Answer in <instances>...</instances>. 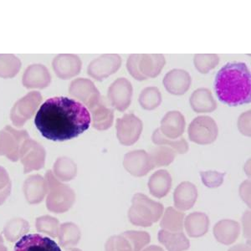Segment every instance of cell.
I'll list each match as a JSON object with an SVG mask.
<instances>
[{
  "label": "cell",
  "mask_w": 251,
  "mask_h": 251,
  "mask_svg": "<svg viewBox=\"0 0 251 251\" xmlns=\"http://www.w3.org/2000/svg\"><path fill=\"white\" fill-rule=\"evenodd\" d=\"M158 241L168 251H185L190 247V241L182 232H169L162 229L157 234Z\"/></svg>",
  "instance_id": "4316f807"
},
{
  "label": "cell",
  "mask_w": 251,
  "mask_h": 251,
  "mask_svg": "<svg viewBox=\"0 0 251 251\" xmlns=\"http://www.w3.org/2000/svg\"><path fill=\"white\" fill-rule=\"evenodd\" d=\"M189 101L193 110L198 113L212 112L217 108L216 100L208 89H197L192 93Z\"/></svg>",
  "instance_id": "d4e9b609"
},
{
  "label": "cell",
  "mask_w": 251,
  "mask_h": 251,
  "mask_svg": "<svg viewBox=\"0 0 251 251\" xmlns=\"http://www.w3.org/2000/svg\"><path fill=\"white\" fill-rule=\"evenodd\" d=\"M243 228H244V234L246 239L251 238V212L246 211L244 214L242 219Z\"/></svg>",
  "instance_id": "ee69618b"
},
{
  "label": "cell",
  "mask_w": 251,
  "mask_h": 251,
  "mask_svg": "<svg viewBox=\"0 0 251 251\" xmlns=\"http://www.w3.org/2000/svg\"><path fill=\"white\" fill-rule=\"evenodd\" d=\"M24 194L29 204H38L43 201L47 194L45 177L39 174L32 175L26 178L23 186Z\"/></svg>",
  "instance_id": "44dd1931"
},
{
  "label": "cell",
  "mask_w": 251,
  "mask_h": 251,
  "mask_svg": "<svg viewBox=\"0 0 251 251\" xmlns=\"http://www.w3.org/2000/svg\"><path fill=\"white\" fill-rule=\"evenodd\" d=\"M132 246L133 251H142L151 241V236L148 232L130 230L123 233Z\"/></svg>",
  "instance_id": "74e56055"
},
{
  "label": "cell",
  "mask_w": 251,
  "mask_h": 251,
  "mask_svg": "<svg viewBox=\"0 0 251 251\" xmlns=\"http://www.w3.org/2000/svg\"><path fill=\"white\" fill-rule=\"evenodd\" d=\"M219 128L215 121L210 117L201 116L192 121L188 126V137L200 145H208L217 139Z\"/></svg>",
  "instance_id": "52a82bcc"
},
{
  "label": "cell",
  "mask_w": 251,
  "mask_h": 251,
  "mask_svg": "<svg viewBox=\"0 0 251 251\" xmlns=\"http://www.w3.org/2000/svg\"><path fill=\"white\" fill-rule=\"evenodd\" d=\"M226 173L217 171L200 172V176L203 184L209 188H219L224 183Z\"/></svg>",
  "instance_id": "ab89813d"
},
{
  "label": "cell",
  "mask_w": 251,
  "mask_h": 251,
  "mask_svg": "<svg viewBox=\"0 0 251 251\" xmlns=\"http://www.w3.org/2000/svg\"><path fill=\"white\" fill-rule=\"evenodd\" d=\"M164 211L163 204L149 199L143 194H135L129 208V221L135 226L151 227L162 218Z\"/></svg>",
  "instance_id": "3957f363"
},
{
  "label": "cell",
  "mask_w": 251,
  "mask_h": 251,
  "mask_svg": "<svg viewBox=\"0 0 251 251\" xmlns=\"http://www.w3.org/2000/svg\"><path fill=\"white\" fill-rule=\"evenodd\" d=\"M133 88L131 83L126 78H118L111 84L107 92V100L112 108L124 111L131 102Z\"/></svg>",
  "instance_id": "7c38bea8"
},
{
  "label": "cell",
  "mask_w": 251,
  "mask_h": 251,
  "mask_svg": "<svg viewBox=\"0 0 251 251\" xmlns=\"http://www.w3.org/2000/svg\"><path fill=\"white\" fill-rule=\"evenodd\" d=\"M12 183L9 174L0 166V205L3 204L11 194Z\"/></svg>",
  "instance_id": "60d3db41"
},
{
  "label": "cell",
  "mask_w": 251,
  "mask_h": 251,
  "mask_svg": "<svg viewBox=\"0 0 251 251\" xmlns=\"http://www.w3.org/2000/svg\"><path fill=\"white\" fill-rule=\"evenodd\" d=\"M238 127L245 136H251V111H246L240 116L238 120Z\"/></svg>",
  "instance_id": "b9f144b4"
},
{
  "label": "cell",
  "mask_w": 251,
  "mask_h": 251,
  "mask_svg": "<svg viewBox=\"0 0 251 251\" xmlns=\"http://www.w3.org/2000/svg\"><path fill=\"white\" fill-rule=\"evenodd\" d=\"M171 188L172 177L167 170H157L149 178V191L153 197L157 199L165 197Z\"/></svg>",
  "instance_id": "484cf974"
},
{
  "label": "cell",
  "mask_w": 251,
  "mask_h": 251,
  "mask_svg": "<svg viewBox=\"0 0 251 251\" xmlns=\"http://www.w3.org/2000/svg\"><path fill=\"white\" fill-rule=\"evenodd\" d=\"M126 170L135 177H143L154 169L151 157L145 150H135L126 153L123 159Z\"/></svg>",
  "instance_id": "4fadbf2b"
},
{
  "label": "cell",
  "mask_w": 251,
  "mask_h": 251,
  "mask_svg": "<svg viewBox=\"0 0 251 251\" xmlns=\"http://www.w3.org/2000/svg\"><path fill=\"white\" fill-rule=\"evenodd\" d=\"M35 226L37 231L48 234L52 238H55L59 234L60 226L59 220L50 215H45L37 218Z\"/></svg>",
  "instance_id": "d590c367"
},
{
  "label": "cell",
  "mask_w": 251,
  "mask_h": 251,
  "mask_svg": "<svg viewBox=\"0 0 251 251\" xmlns=\"http://www.w3.org/2000/svg\"><path fill=\"white\" fill-rule=\"evenodd\" d=\"M29 137L26 130H16L11 126H5L0 131V156H5L12 162H17L21 147Z\"/></svg>",
  "instance_id": "8992f818"
},
{
  "label": "cell",
  "mask_w": 251,
  "mask_h": 251,
  "mask_svg": "<svg viewBox=\"0 0 251 251\" xmlns=\"http://www.w3.org/2000/svg\"><path fill=\"white\" fill-rule=\"evenodd\" d=\"M138 101L140 106L147 111H152L162 103V95L159 89L155 86H149L143 89L140 93Z\"/></svg>",
  "instance_id": "e575fe53"
},
{
  "label": "cell",
  "mask_w": 251,
  "mask_h": 251,
  "mask_svg": "<svg viewBox=\"0 0 251 251\" xmlns=\"http://www.w3.org/2000/svg\"><path fill=\"white\" fill-rule=\"evenodd\" d=\"M34 124L46 139L64 142L88 130L91 115L86 106L77 100L65 97H53L40 106Z\"/></svg>",
  "instance_id": "6da1fadb"
},
{
  "label": "cell",
  "mask_w": 251,
  "mask_h": 251,
  "mask_svg": "<svg viewBox=\"0 0 251 251\" xmlns=\"http://www.w3.org/2000/svg\"><path fill=\"white\" fill-rule=\"evenodd\" d=\"M190 75L184 70L175 69L168 72L163 79L166 90L175 96L185 94L191 86Z\"/></svg>",
  "instance_id": "d6986e66"
},
{
  "label": "cell",
  "mask_w": 251,
  "mask_h": 251,
  "mask_svg": "<svg viewBox=\"0 0 251 251\" xmlns=\"http://www.w3.org/2000/svg\"><path fill=\"white\" fill-rule=\"evenodd\" d=\"M151 140L156 145L168 146L169 148L174 149L176 151V153L180 154H184L188 151V143L186 142L184 138H180V139H170L166 137L162 134L159 128L156 129L152 136H151Z\"/></svg>",
  "instance_id": "836d02e7"
},
{
  "label": "cell",
  "mask_w": 251,
  "mask_h": 251,
  "mask_svg": "<svg viewBox=\"0 0 251 251\" xmlns=\"http://www.w3.org/2000/svg\"><path fill=\"white\" fill-rule=\"evenodd\" d=\"M183 226L188 236L200 238L207 234L209 228V219L204 213L195 212L188 215L184 220Z\"/></svg>",
  "instance_id": "cb8c5ba5"
},
{
  "label": "cell",
  "mask_w": 251,
  "mask_h": 251,
  "mask_svg": "<svg viewBox=\"0 0 251 251\" xmlns=\"http://www.w3.org/2000/svg\"><path fill=\"white\" fill-rule=\"evenodd\" d=\"M106 251H133L128 240L123 234L110 237L105 245Z\"/></svg>",
  "instance_id": "f35d334b"
},
{
  "label": "cell",
  "mask_w": 251,
  "mask_h": 251,
  "mask_svg": "<svg viewBox=\"0 0 251 251\" xmlns=\"http://www.w3.org/2000/svg\"><path fill=\"white\" fill-rule=\"evenodd\" d=\"M197 199V188L190 182L180 183L174 193V206L179 211H187L193 208Z\"/></svg>",
  "instance_id": "7402d4cb"
},
{
  "label": "cell",
  "mask_w": 251,
  "mask_h": 251,
  "mask_svg": "<svg viewBox=\"0 0 251 251\" xmlns=\"http://www.w3.org/2000/svg\"><path fill=\"white\" fill-rule=\"evenodd\" d=\"M93 119V127L98 131L110 128L114 120V111L109 100L100 97L99 101L89 109Z\"/></svg>",
  "instance_id": "ac0fdd59"
},
{
  "label": "cell",
  "mask_w": 251,
  "mask_h": 251,
  "mask_svg": "<svg viewBox=\"0 0 251 251\" xmlns=\"http://www.w3.org/2000/svg\"><path fill=\"white\" fill-rule=\"evenodd\" d=\"M69 92L72 97L87 106L88 109L96 105L101 97L94 83L85 78L73 80L69 87Z\"/></svg>",
  "instance_id": "5bb4252c"
},
{
  "label": "cell",
  "mask_w": 251,
  "mask_h": 251,
  "mask_svg": "<svg viewBox=\"0 0 251 251\" xmlns=\"http://www.w3.org/2000/svg\"><path fill=\"white\" fill-rule=\"evenodd\" d=\"M122 58L119 54H105L90 63L87 73L91 77L98 81L109 77L120 69Z\"/></svg>",
  "instance_id": "8fae6325"
},
{
  "label": "cell",
  "mask_w": 251,
  "mask_h": 251,
  "mask_svg": "<svg viewBox=\"0 0 251 251\" xmlns=\"http://www.w3.org/2000/svg\"><path fill=\"white\" fill-rule=\"evenodd\" d=\"M80 251V249L71 248V249H69V251Z\"/></svg>",
  "instance_id": "c3c4849f"
},
{
  "label": "cell",
  "mask_w": 251,
  "mask_h": 251,
  "mask_svg": "<svg viewBox=\"0 0 251 251\" xmlns=\"http://www.w3.org/2000/svg\"><path fill=\"white\" fill-rule=\"evenodd\" d=\"M21 68V61L15 54H0V77H15Z\"/></svg>",
  "instance_id": "d6a6232c"
},
{
  "label": "cell",
  "mask_w": 251,
  "mask_h": 251,
  "mask_svg": "<svg viewBox=\"0 0 251 251\" xmlns=\"http://www.w3.org/2000/svg\"><path fill=\"white\" fill-rule=\"evenodd\" d=\"M47 186L46 207L55 214H63L72 208L75 201V194L70 186L60 183L51 170H48L45 176Z\"/></svg>",
  "instance_id": "277c9868"
},
{
  "label": "cell",
  "mask_w": 251,
  "mask_h": 251,
  "mask_svg": "<svg viewBox=\"0 0 251 251\" xmlns=\"http://www.w3.org/2000/svg\"><path fill=\"white\" fill-rule=\"evenodd\" d=\"M46 156V149L40 143L30 137L25 141L20 152V161L24 165V173L29 174L34 170L43 169Z\"/></svg>",
  "instance_id": "9c48e42d"
},
{
  "label": "cell",
  "mask_w": 251,
  "mask_h": 251,
  "mask_svg": "<svg viewBox=\"0 0 251 251\" xmlns=\"http://www.w3.org/2000/svg\"><path fill=\"white\" fill-rule=\"evenodd\" d=\"M52 66L58 77L68 80L80 74L82 62L76 54H60L54 57Z\"/></svg>",
  "instance_id": "9a60e30c"
},
{
  "label": "cell",
  "mask_w": 251,
  "mask_h": 251,
  "mask_svg": "<svg viewBox=\"0 0 251 251\" xmlns=\"http://www.w3.org/2000/svg\"><path fill=\"white\" fill-rule=\"evenodd\" d=\"M185 214L177 211V209L169 207L163 211V217L160 222V227L169 232H182Z\"/></svg>",
  "instance_id": "83f0119b"
},
{
  "label": "cell",
  "mask_w": 251,
  "mask_h": 251,
  "mask_svg": "<svg viewBox=\"0 0 251 251\" xmlns=\"http://www.w3.org/2000/svg\"><path fill=\"white\" fill-rule=\"evenodd\" d=\"M58 237L62 248L71 249L79 243L81 238V233L79 227L74 223H64L60 226Z\"/></svg>",
  "instance_id": "f1b7e54d"
},
{
  "label": "cell",
  "mask_w": 251,
  "mask_h": 251,
  "mask_svg": "<svg viewBox=\"0 0 251 251\" xmlns=\"http://www.w3.org/2000/svg\"><path fill=\"white\" fill-rule=\"evenodd\" d=\"M143 127V122L136 115L125 114L117 120V138L122 145H133L139 139Z\"/></svg>",
  "instance_id": "30bf717a"
},
{
  "label": "cell",
  "mask_w": 251,
  "mask_h": 251,
  "mask_svg": "<svg viewBox=\"0 0 251 251\" xmlns=\"http://www.w3.org/2000/svg\"><path fill=\"white\" fill-rule=\"evenodd\" d=\"M15 251H61L54 240L40 234H26L15 246Z\"/></svg>",
  "instance_id": "e0dca14e"
},
{
  "label": "cell",
  "mask_w": 251,
  "mask_h": 251,
  "mask_svg": "<svg viewBox=\"0 0 251 251\" xmlns=\"http://www.w3.org/2000/svg\"><path fill=\"white\" fill-rule=\"evenodd\" d=\"M155 167H164L171 164L176 157V151L168 146L157 145L149 152Z\"/></svg>",
  "instance_id": "1f68e13d"
},
{
  "label": "cell",
  "mask_w": 251,
  "mask_h": 251,
  "mask_svg": "<svg viewBox=\"0 0 251 251\" xmlns=\"http://www.w3.org/2000/svg\"><path fill=\"white\" fill-rule=\"evenodd\" d=\"M219 62L220 57L216 54H197L194 58V66L202 74H206L215 68Z\"/></svg>",
  "instance_id": "8d00e7d4"
},
{
  "label": "cell",
  "mask_w": 251,
  "mask_h": 251,
  "mask_svg": "<svg viewBox=\"0 0 251 251\" xmlns=\"http://www.w3.org/2000/svg\"><path fill=\"white\" fill-rule=\"evenodd\" d=\"M186 122L183 115L178 111H170L166 113L161 121L160 131L163 136L170 139H177L185 130Z\"/></svg>",
  "instance_id": "ffe728a7"
},
{
  "label": "cell",
  "mask_w": 251,
  "mask_h": 251,
  "mask_svg": "<svg viewBox=\"0 0 251 251\" xmlns=\"http://www.w3.org/2000/svg\"><path fill=\"white\" fill-rule=\"evenodd\" d=\"M42 101V96L39 92H29L15 102L10 111V119L13 124L21 127L29 120Z\"/></svg>",
  "instance_id": "ba28073f"
},
{
  "label": "cell",
  "mask_w": 251,
  "mask_h": 251,
  "mask_svg": "<svg viewBox=\"0 0 251 251\" xmlns=\"http://www.w3.org/2000/svg\"><path fill=\"white\" fill-rule=\"evenodd\" d=\"M166 60L161 54H131L126 62V68L132 77L137 80L157 77L161 73Z\"/></svg>",
  "instance_id": "5b68a950"
},
{
  "label": "cell",
  "mask_w": 251,
  "mask_h": 251,
  "mask_svg": "<svg viewBox=\"0 0 251 251\" xmlns=\"http://www.w3.org/2000/svg\"><path fill=\"white\" fill-rule=\"evenodd\" d=\"M0 251H8L6 246H4V243H3V239L2 235H0Z\"/></svg>",
  "instance_id": "7dc6e473"
},
{
  "label": "cell",
  "mask_w": 251,
  "mask_h": 251,
  "mask_svg": "<svg viewBox=\"0 0 251 251\" xmlns=\"http://www.w3.org/2000/svg\"><path fill=\"white\" fill-rule=\"evenodd\" d=\"M228 251H251V247L246 244H239L231 247Z\"/></svg>",
  "instance_id": "f6af8a7d"
},
{
  "label": "cell",
  "mask_w": 251,
  "mask_h": 251,
  "mask_svg": "<svg viewBox=\"0 0 251 251\" xmlns=\"http://www.w3.org/2000/svg\"><path fill=\"white\" fill-rule=\"evenodd\" d=\"M142 251H164V250L163 248H161L160 246H150Z\"/></svg>",
  "instance_id": "bcb514c9"
},
{
  "label": "cell",
  "mask_w": 251,
  "mask_h": 251,
  "mask_svg": "<svg viewBox=\"0 0 251 251\" xmlns=\"http://www.w3.org/2000/svg\"><path fill=\"white\" fill-rule=\"evenodd\" d=\"M240 198L243 201L251 207V182L246 180L240 187Z\"/></svg>",
  "instance_id": "7bdbcfd3"
},
{
  "label": "cell",
  "mask_w": 251,
  "mask_h": 251,
  "mask_svg": "<svg viewBox=\"0 0 251 251\" xmlns=\"http://www.w3.org/2000/svg\"><path fill=\"white\" fill-rule=\"evenodd\" d=\"M53 171L57 179L69 182L76 177L77 166L70 157H58L53 167Z\"/></svg>",
  "instance_id": "f546056e"
},
{
  "label": "cell",
  "mask_w": 251,
  "mask_h": 251,
  "mask_svg": "<svg viewBox=\"0 0 251 251\" xmlns=\"http://www.w3.org/2000/svg\"><path fill=\"white\" fill-rule=\"evenodd\" d=\"M214 89L220 101L231 106L251 102V72L245 63L226 64L218 72Z\"/></svg>",
  "instance_id": "7a4b0ae2"
},
{
  "label": "cell",
  "mask_w": 251,
  "mask_h": 251,
  "mask_svg": "<svg viewBox=\"0 0 251 251\" xmlns=\"http://www.w3.org/2000/svg\"><path fill=\"white\" fill-rule=\"evenodd\" d=\"M51 75L46 66L33 64L28 66L23 75V86L28 89H44L50 86Z\"/></svg>",
  "instance_id": "2e32d148"
},
{
  "label": "cell",
  "mask_w": 251,
  "mask_h": 251,
  "mask_svg": "<svg viewBox=\"0 0 251 251\" xmlns=\"http://www.w3.org/2000/svg\"><path fill=\"white\" fill-rule=\"evenodd\" d=\"M240 234V224L234 220H220L214 227L215 239L218 242L225 246H230L234 244Z\"/></svg>",
  "instance_id": "603a6c76"
},
{
  "label": "cell",
  "mask_w": 251,
  "mask_h": 251,
  "mask_svg": "<svg viewBox=\"0 0 251 251\" xmlns=\"http://www.w3.org/2000/svg\"><path fill=\"white\" fill-rule=\"evenodd\" d=\"M29 224L21 218H15L9 220L3 228V234L9 242H15L26 235L29 232Z\"/></svg>",
  "instance_id": "4dcf8cb0"
}]
</instances>
